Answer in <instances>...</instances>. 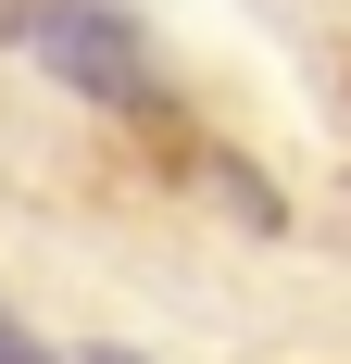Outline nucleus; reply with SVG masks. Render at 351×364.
<instances>
[{
	"label": "nucleus",
	"mask_w": 351,
	"mask_h": 364,
	"mask_svg": "<svg viewBox=\"0 0 351 364\" xmlns=\"http://www.w3.org/2000/svg\"><path fill=\"white\" fill-rule=\"evenodd\" d=\"M88 364H151V352H126V339H113V352H88Z\"/></svg>",
	"instance_id": "7ed1b4c3"
},
{
	"label": "nucleus",
	"mask_w": 351,
	"mask_h": 364,
	"mask_svg": "<svg viewBox=\"0 0 351 364\" xmlns=\"http://www.w3.org/2000/svg\"><path fill=\"white\" fill-rule=\"evenodd\" d=\"M13 38L26 63H50L75 101L101 113H151V38L113 13V0H13Z\"/></svg>",
	"instance_id": "f257e3e1"
},
{
	"label": "nucleus",
	"mask_w": 351,
	"mask_h": 364,
	"mask_svg": "<svg viewBox=\"0 0 351 364\" xmlns=\"http://www.w3.org/2000/svg\"><path fill=\"white\" fill-rule=\"evenodd\" d=\"M0 364H50V339H38L26 314H13V301H0Z\"/></svg>",
	"instance_id": "f03ea898"
}]
</instances>
